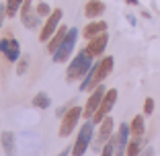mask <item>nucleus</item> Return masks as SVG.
<instances>
[{
	"mask_svg": "<svg viewBox=\"0 0 160 156\" xmlns=\"http://www.w3.org/2000/svg\"><path fill=\"white\" fill-rule=\"evenodd\" d=\"M72 154V148H64V150L60 152V154H56V156H70Z\"/></svg>",
	"mask_w": 160,
	"mask_h": 156,
	"instance_id": "obj_27",
	"label": "nucleus"
},
{
	"mask_svg": "<svg viewBox=\"0 0 160 156\" xmlns=\"http://www.w3.org/2000/svg\"><path fill=\"white\" fill-rule=\"evenodd\" d=\"M117 97H119L117 88H107V93H105V99H103V103H101L99 111H97V113H94V117L90 119L94 125H99V123L103 121L105 117H109V113L113 111L115 103H117Z\"/></svg>",
	"mask_w": 160,
	"mask_h": 156,
	"instance_id": "obj_7",
	"label": "nucleus"
},
{
	"mask_svg": "<svg viewBox=\"0 0 160 156\" xmlns=\"http://www.w3.org/2000/svg\"><path fill=\"white\" fill-rule=\"evenodd\" d=\"M152 113H154V99L148 97V99L144 101V115H152Z\"/></svg>",
	"mask_w": 160,
	"mask_h": 156,
	"instance_id": "obj_24",
	"label": "nucleus"
},
{
	"mask_svg": "<svg viewBox=\"0 0 160 156\" xmlns=\"http://www.w3.org/2000/svg\"><path fill=\"white\" fill-rule=\"evenodd\" d=\"M76 41H78V29L70 27V31H68L66 39L62 41L60 49L53 53V62H56V64H64V62L72 56V52H74V48H76Z\"/></svg>",
	"mask_w": 160,
	"mask_h": 156,
	"instance_id": "obj_5",
	"label": "nucleus"
},
{
	"mask_svg": "<svg viewBox=\"0 0 160 156\" xmlns=\"http://www.w3.org/2000/svg\"><path fill=\"white\" fill-rule=\"evenodd\" d=\"M35 10H37V14H39V17H49V14L53 13V10H52V6L47 4L45 0H39V2H37V6H35Z\"/></svg>",
	"mask_w": 160,
	"mask_h": 156,
	"instance_id": "obj_21",
	"label": "nucleus"
},
{
	"mask_svg": "<svg viewBox=\"0 0 160 156\" xmlns=\"http://www.w3.org/2000/svg\"><path fill=\"white\" fill-rule=\"evenodd\" d=\"M92 58L86 53V49H80L72 62L68 64V70H66V82H76V80H84V76L90 72L92 68Z\"/></svg>",
	"mask_w": 160,
	"mask_h": 156,
	"instance_id": "obj_2",
	"label": "nucleus"
},
{
	"mask_svg": "<svg viewBox=\"0 0 160 156\" xmlns=\"http://www.w3.org/2000/svg\"><path fill=\"white\" fill-rule=\"evenodd\" d=\"M33 2H35V0H25L23 6H21V10H19L21 23H23L27 29H31V31L37 29V27H41V17H39L37 10L33 8Z\"/></svg>",
	"mask_w": 160,
	"mask_h": 156,
	"instance_id": "obj_9",
	"label": "nucleus"
},
{
	"mask_svg": "<svg viewBox=\"0 0 160 156\" xmlns=\"http://www.w3.org/2000/svg\"><path fill=\"white\" fill-rule=\"evenodd\" d=\"M0 146L6 156H17V140L12 132H2L0 133Z\"/></svg>",
	"mask_w": 160,
	"mask_h": 156,
	"instance_id": "obj_16",
	"label": "nucleus"
},
{
	"mask_svg": "<svg viewBox=\"0 0 160 156\" xmlns=\"http://www.w3.org/2000/svg\"><path fill=\"white\" fill-rule=\"evenodd\" d=\"M129 129H132V138H144V133H146V119H144V115H136L129 121Z\"/></svg>",
	"mask_w": 160,
	"mask_h": 156,
	"instance_id": "obj_17",
	"label": "nucleus"
},
{
	"mask_svg": "<svg viewBox=\"0 0 160 156\" xmlns=\"http://www.w3.org/2000/svg\"><path fill=\"white\" fill-rule=\"evenodd\" d=\"M105 93H107V88H105L103 84H99L94 90H90V97H88V101H86V105H84V111H82V117L84 119H92L94 117V113L99 111L101 103H103V99H105Z\"/></svg>",
	"mask_w": 160,
	"mask_h": 156,
	"instance_id": "obj_8",
	"label": "nucleus"
},
{
	"mask_svg": "<svg viewBox=\"0 0 160 156\" xmlns=\"http://www.w3.org/2000/svg\"><path fill=\"white\" fill-rule=\"evenodd\" d=\"M92 140H94V123L90 119H86V123H82V128L78 132L74 146H72V156H84L90 144H92Z\"/></svg>",
	"mask_w": 160,
	"mask_h": 156,
	"instance_id": "obj_3",
	"label": "nucleus"
},
{
	"mask_svg": "<svg viewBox=\"0 0 160 156\" xmlns=\"http://www.w3.org/2000/svg\"><path fill=\"white\" fill-rule=\"evenodd\" d=\"M33 107H37V109H49L52 107V99H49V95L47 93H37V95L33 97Z\"/></svg>",
	"mask_w": 160,
	"mask_h": 156,
	"instance_id": "obj_19",
	"label": "nucleus"
},
{
	"mask_svg": "<svg viewBox=\"0 0 160 156\" xmlns=\"http://www.w3.org/2000/svg\"><path fill=\"white\" fill-rule=\"evenodd\" d=\"M125 2H127V4H129V6H138V4H140L138 0H125Z\"/></svg>",
	"mask_w": 160,
	"mask_h": 156,
	"instance_id": "obj_29",
	"label": "nucleus"
},
{
	"mask_svg": "<svg viewBox=\"0 0 160 156\" xmlns=\"http://www.w3.org/2000/svg\"><path fill=\"white\" fill-rule=\"evenodd\" d=\"M101 33H107V23H105V21H99V19L90 21V23L84 25V29H82V35L86 37V41L97 37V35H101Z\"/></svg>",
	"mask_w": 160,
	"mask_h": 156,
	"instance_id": "obj_14",
	"label": "nucleus"
},
{
	"mask_svg": "<svg viewBox=\"0 0 160 156\" xmlns=\"http://www.w3.org/2000/svg\"><path fill=\"white\" fill-rule=\"evenodd\" d=\"M101 156H115V140H113V138H111V140H109V142L103 146Z\"/></svg>",
	"mask_w": 160,
	"mask_h": 156,
	"instance_id": "obj_23",
	"label": "nucleus"
},
{
	"mask_svg": "<svg viewBox=\"0 0 160 156\" xmlns=\"http://www.w3.org/2000/svg\"><path fill=\"white\" fill-rule=\"evenodd\" d=\"M113 66H115V58L113 56H105L101 62H97L90 72L84 76V80L80 82V90L86 93V90H94L99 84H103L107 80V76L113 72Z\"/></svg>",
	"mask_w": 160,
	"mask_h": 156,
	"instance_id": "obj_1",
	"label": "nucleus"
},
{
	"mask_svg": "<svg viewBox=\"0 0 160 156\" xmlns=\"http://www.w3.org/2000/svg\"><path fill=\"white\" fill-rule=\"evenodd\" d=\"M105 10H107V6H105L103 0H88L84 4V17L94 21V19H99V17H103Z\"/></svg>",
	"mask_w": 160,
	"mask_h": 156,
	"instance_id": "obj_13",
	"label": "nucleus"
},
{
	"mask_svg": "<svg viewBox=\"0 0 160 156\" xmlns=\"http://www.w3.org/2000/svg\"><path fill=\"white\" fill-rule=\"evenodd\" d=\"M25 0H6V13H8V17H17L21 10V6H23Z\"/></svg>",
	"mask_w": 160,
	"mask_h": 156,
	"instance_id": "obj_20",
	"label": "nucleus"
},
{
	"mask_svg": "<svg viewBox=\"0 0 160 156\" xmlns=\"http://www.w3.org/2000/svg\"><path fill=\"white\" fill-rule=\"evenodd\" d=\"M68 31H70V27H66V25H60V29L53 33V37L47 41V52L52 53V56L58 52V49H60L62 41H64V39H66V35H68Z\"/></svg>",
	"mask_w": 160,
	"mask_h": 156,
	"instance_id": "obj_15",
	"label": "nucleus"
},
{
	"mask_svg": "<svg viewBox=\"0 0 160 156\" xmlns=\"http://www.w3.org/2000/svg\"><path fill=\"white\" fill-rule=\"evenodd\" d=\"M0 53L6 58V62H19L21 58V45L19 41L12 37V35H4V37L0 39Z\"/></svg>",
	"mask_w": 160,
	"mask_h": 156,
	"instance_id": "obj_11",
	"label": "nucleus"
},
{
	"mask_svg": "<svg viewBox=\"0 0 160 156\" xmlns=\"http://www.w3.org/2000/svg\"><path fill=\"white\" fill-rule=\"evenodd\" d=\"M140 156H154V148H152V146H146L144 150H142Z\"/></svg>",
	"mask_w": 160,
	"mask_h": 156,
	"instance_id": "obj_26",
	"label": "nucleus"
},
{
	"mask_svg": "<svg viewBox=\"0 0 160 156\" xmlns=\"http://www.w3.org/2000/svg\"><path fill=\"white\" fill-rule=\"evenodd\" d=\"M82 111H84V107H80V105H74L66 111V115L62 117V123H60V132H58L60 138H68L76 129L80 117H82Z\"/></svg>",
	"mask_w": 160,
	"mask_h": 156,
	"instance_id": "obj_4",
	"label": "nucleus"
},
{
	"mask_svg": "<svg viewBox=\"0 0 160 156\" xmlns=\"http://www.w3.org/2000/svg\"><path fill=\"white\" fill-rule=\"evenodd\" d=\"M127 17V21H129V25H136V17H133V14H125Z\"/></svg>",
	"mask_w": 160,
	"mask_h": 156,
	"instance_id": "obj_28",
	"label": "nucleus"
},
{
	"mask_svg": "<svg viewBox=\"0 0 160 156\" xmlns=\"http://www.w3.org/2000/svg\"><path fill=\"white\" fill-rule=\"evenodd\" d=\"M4 17H8V13H6V4H0V29H2V25H4Z\"/></svg>",
	"mask_w": 160,
	"mask_h": 156,
	"instance_id": "obj_25",
	"label": "nucleus"
},
{
	"mask_svg": "<svg viewBox=\"0 0 160 156\" xmlns=\"http://www.w3.org/2000/svg\"><path fill=\"white\" fill-rule=\"evenodd\" d=\"M144 144H146L144 138H132L125 148V156H140L142 150H144Z\"/></svg>",
	"mask_w": 160,
	"mask_h": 156,
	"instance_id": "obj_18",
	"label": "nucleus"
},
{
	"mask_svg": "<svg viewBox=\"0 0 160 156\" xmlns=\"http://www.w3.org/2000/svg\"><path fill=\"white\" fill-rule=\"evenodd\" d=\"M62 17H64V10H62V8H53V13L45 19L41 31H39V41L47 43L49 39L53 37V33H56L58 29H60V25H62Z\"/></svg>",
	"mask_w": 160,
	"mask_h": 156,
	"instance_id": "obj_6",
	"label": "nucleus"
},
{
	"mask_svg": "<svg viewBox=\"0 0 160 156\" xmlns=\"http://www.w3.org/2000/svg\"><path fill=\"white\" fill-rule=\"evenodd\" d=\"M29 62H31V58H29L27 53L19 58V62H17V74H25V72H27V68H29Z\"/></svg>",
	"mask_w": 160,
	"mask_h": 156,
	"instance_id": "obj_22",
	"label": "nucleus"
},
{
	"mask_svg": "<svg viewBox=\"0 0 160 156\" xmlns=\"http://www.w3.org/2000/svg\"><path fill=\"white\" fill-rule=\"evenodd\" d=\"M107 45H109V33H101V35H97V37L88 39L84 49H86V53H88L90 58H99V56H103V52L107 49Z\"/></svg>",
	"mask_w": 160,
	"mask_h": 156,
	"instance_id": "obj_12",
	"label": "nucleus"
},
{
	"mask_svg": "<svg viewBox=\"0 0 160 156\" xmlns=\"http://www.w3.org/2000/svg\"><path fill=\"white\" fill-rule=\"evenodd\" d=\"M113 129H115V121H113V117L109 115V117H105L103 121L99 123V132H97V140H94V144H92V148L94 150H103L101 146H105V144L113 138Z\"/></svg>",
	"mask_w": 160,
	"mask_h": 156,
	"instance_id": "obj_10",
	"label": "nucleus"
}]
</instances>
